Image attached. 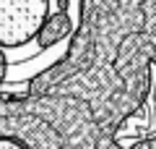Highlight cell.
I'll use <instances>...</instances> for the list:
<instances>
[{"label":"cell","mask_w":156,"mask_h":149,"mask_svg":"<svg viewBox=\"0 0 156 149\" xmlns=\"http://www.w3.org/2000/svg\"><path fill=\"white\" fill-rule=\"evenodd\" d=\"M0 149H31V147L16 133H0Z\"/></svg>","instance_id":"3"},{"label":"cell","mask_w":156,"mask_h":149,"mask_svg":"<svg viewBox=\"0 0 156 149\" xmlns=\"http://www.w3.org/2000/svg\"><path fill=\"white\" fill-rule=\"evenodd\" d=\"M73 26H76V13L68 8V0H62L60 8H55V11L47 16V21L42 24V29H39V34H37V50H39V52H44V50L55 47L57 42H62V39L73 32Z\"/></svg>","instance_id":"2"},{"label":"cell","mask_w":156,"mask_h":149,"mask_svg":"<svg viewBox=\"0 0 156 149\" xmlns=\"http://www.w3.org/2000/svg\"><path fill=\"white\" fill-rule=\"evenodd\" d=\"M50 13V0H0V47L11 52L37 39Z\"/></svg>","instance_id":"1"}]
</instances>
